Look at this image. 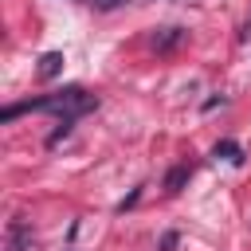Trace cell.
Wrapping results in <instances>:
<instances>
[{"label": "cell", "instance_id": "cell-7", "mask_svg": "<svg viewBox=\"0 0 251 251\" xmlns=\"http://www.w3.org/2000/svg\"><path fill=\"white\" fill-rule=\"evenodd\" d=\"M71 126H75V118H63V122H59V129H51V137H47V145H59V141H63V137L71 133Z\"/></svg>", "mask_w": 251, "mask_h": 251}, {"label": "cell", "instance_id": "cell-5", "mask_svg": "<svg viewBox=\"0 0 251 251\" xmlns=\"http://www.w3.org/2000/svg\"><path fill=\"white\" fill-rule=\"evenodd\" d=\"M188 176H192V169H188V165H176V169H173V173L165 176V188H169V192H180Z\"/></svg>", "mask_w": 251, "mask_h": 251}, {"label": "cell", "instance_id": "cell-2", "mask_svg": "<svg viewBox=\"0 0 251 251\" xmlns=\"http://www.w3.org/2000/svg\"><path fill=\"white\" fill-rule=\"evenodd\" d=\"M27 243H31V227L16 216V220L8 224V243H4V251H27Z\"/></svg>", "mask_w": 251, "mask_h": 251}, {"label": "cell", "instance_id": "cell-8", "mask_svg": "<svg viewBox=\"0 0 251 251\" xmlns=\"http://www.w3.org/2000/svg\"><path fill=\"white\" fill-rule=\"evenodd\" d=\"M161 247L173 251V247H176V231H165V235H161Z\"/></svg>", "mask_w": 251, "mask_h": 251}, {"label": "cell", "instance_id": "cell-6", "mask_svg": "<svg viewBox=\"0 0 251 251\" xmlns=\"http://www.w3.org/2000/svg\"><path fill=\"white\" fill-rule=\"evenodd\" d=\"M216 157H224V161H231V165H243V149H239L235 141H220V145H216Z\"/></svg>", "mask_w": 251, "mask_h": 251}, {"label": "cell", "instance_id": "cell-9", "mask_svg": "<svg viewBox=\"0 0 251 251\" xmlns=\"http://www.w3.org/2000/svg\"><path fill=\"white\" fill-rule=\"evenodd\" d=\"M90 4H94V8H118L122 0H90Z\"/></svg>", "mask_w": 251, "mask_h": 251}, {"label": "cell", "instance_id": "cell-1", "mask_svg": "<svg viewBox=\"0 0 251 251\" xmlns=\"http://www.w3.org/2000/svg\"><path fill=\"white\" fill-rule=\"evenodd\" d=\"M94 106H98V98L86 94L82 86H63V90H55V94H47V98H31V102L4 106V110H0V122H12V118H20V114H27V110H47V114H59V118H82V114H90Z\"/></svg>", "mask_w": 251, "mask_h": 251}, {"label": "cell", "instance_id": "cell-4", "mask_svg": "<svg viewBox=\"0 0 251 251\" xmlns=\"http://www.w3.org/2000/svg\"><path fill=\"white\" fill-rule=\"evenodd\" d=\"M63 63H67L63 51H47V55L39 59V78H55V75L63 71Z\"/></svg>", "mask_w": 251, "mask_h": 251}, {"label": "cell", "instance_id": "cell-3", "mask_svg": "<svg viewBox=\"0 0 251 251\" xmlns=\"http://www.w3.org/2000/svg\"><path fill=\"white\" fill-rule=\"evenodd\" d=\"M184 43V27H161L157 35H153V47L157 51H173V47H180Z\"/></svg>", "mask_w": 251, "mask_h": 251}]
</instances>
